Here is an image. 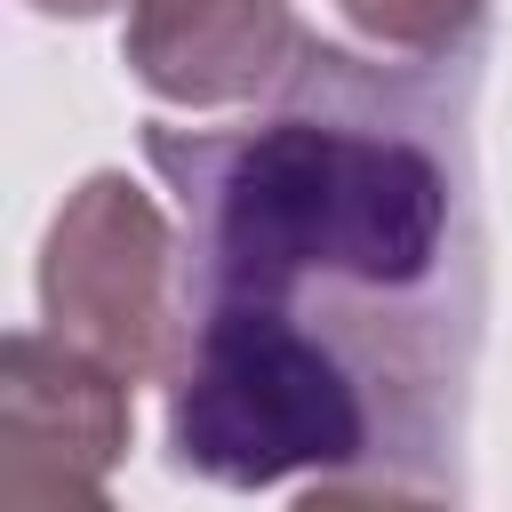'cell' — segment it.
Returning <instances> with one entry per match:
<instances>
[{"label": "cell", "instance_id": "5", "mask_svg": "<svg viewBox=\"0 0 512 512\" xmlns=\"http://www.w3.org/2000/svg\"><path fill=\"white\" fill-rule=\"evenodd\" d=\"M304 56L296 0H128L120 64L176 112H224Z\"/></svg>", "mask_w": 512, "mask_h": 512}, {"label": "cell", "instance_id": "1", "mask_svg": "<svg viewBox=\"0 0 512 512\" xmlns=\"http://www.w3.org/2000/svg\"><path fill=\"white\" fill-rule=\"evenodd\" d=\"M152 160L184 184L192 296L296 304L304 288L408 296L448 248V168L408 128L280 112L248 136H192V152L152 128Z\"/></svg>", "mask_w": 512, "mask_h": 512}, {"label": "cell", "instance_id": "6", "mask_svg": "<svg viewBox=\"0 0 512 512\" xmlns=\"http://www.w3.org/2000/svg\"><path fill=\"white\" fill-rule=\"evenodd\" d=\"M336 8L360 40L400 48V56H440L488 16V0H336Z\"/></svg>", "mask_w": 512, "mask_h": 512}, {"label": "cell", "instance_id": "4", "mask_svg": "<svg viewBox=\"0 0 512 512\" xmlns=\"http://www.w3.org/2000/svg\"><path fill=\"white\" fill-rule=\"evenodd\" d=\"M136 440L128 376L88 360L48 328H16L0 344V504L64 512L104 504L112 464Z\"/></svg>", "mask_w": 512, "mask_h": 512}, {"label": "cell", "instance_id": "2", "mask_svg": "<svg viewBox=\"0 0 512 512\" xmlns=\"http://www.w3.org/2000/svg\"><path fill=\"white\" fill-rule=\"evenodd\" d=\"M360 384L352 352L296 304L200 296L168 368V448L216 488L312 480L320 496H344V472L376 440Z\"/></svg>", "mask_w": 512, "mask_h": 512}, {"label": "cell", "instance_id": "3", "mask_svg": "<svg viewBox=\"0 0 512 512\" xmlns=\"http://www.w3.org/2000/svg\"><path fill=\"white\" fill-rule=\"evenodd\" d=\"M40 320L128 384L168 376L192 328L184 248L160 200L128 168H96L64 192L40 240Z\"/></svg>", "mask_w": 512, "mask_h": 512}, {"label": "cell", "instance_id": "7", "mask_svg": "<svg viewBox=\"0 0 512 512\" xmlns=\"http://www.w3.org/2000/svg\"><path fill=\"white\" fill-rule=\"evenodd\" d=\"M24 8H40V16H72V24H88V16H104V8H120V0H24Z\"/></svg>", "mask_w": 512, "mask_h": 512}]
</instances>
